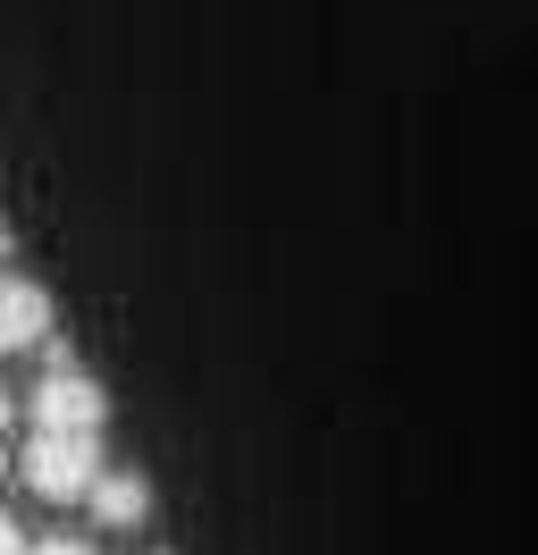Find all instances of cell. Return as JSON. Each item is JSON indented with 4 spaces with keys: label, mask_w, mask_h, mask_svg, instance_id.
I'll use <instances>...</instances> for the list:
<instances>
[{
    "label": "cell",
    "mask_w": 538,
    "mask_h": 555,
    "mask_svg": "<svg viewBox=\"0 0 538 555\" xmlns=\"http://www.w3.org/2000/svg\"><path fill=\"white\" fill-rule=\"evenodd\" d=\"M26 488L42 505H76V496H93L101 488V438H60V429H34L26 447Z\"/></svg>",
    "instance_id": "1"
},
{
    "label": "cell",
    "mask_w": 538,
    "mask_h": 555,
    "mask_svg": "<svg viewBox=\"0 0 538 555\" xmlns=\"http://www.w3.org/2000/svg\"><path fill=\"white\" fill-rule=\"evenodd\" d=\"M101 413H110L101 379H85V371H76V353L51 346V371H42V387H34V429H60V438H101Z\"/></svg>",
    "instance_id": "2"
},
{
    "label": "cell",
    "mask_w": 538,
    "mask_h": 555,
    "mask_svg": "<svg viewBox=\"0 0 538 555\" xmlns=\"http://www.w3.org/2000/svg\"><path fill=\"white\" fill-rule=\"evenodd\" d=\"M51 337V295L34 286V278L0 270V353H26Z\"/></svg>",
    "instance_id": "3"
},
{
    "label": "cell",
    "mask_w": 538,
    "mask_h": 555,
    "mask_svg": "<svg viewBox=\"0 0 538 555\" xmlns=\"http://www.w3.org/2000/svg\"><path fill=\"white\" fill-rule=\"evenodd\" d=\"M85 505H93L110 530H134V521L152 514V480H143V472H101V488L85 496Z\"/></svg>",
    "instance_id": "4"
},
{
    "label": "cell",
    "mask_w": 538,
    "mask_h": 555,
    "mask_svg": "<svg viewBox=\"0 0 538 555\" xmlns=\"http://www.w3.org/2000/svg\"><path fill=\"white\" fill-rule=\"evenodd\" d=\"M26 555H93V547H85V539H34Z\"/></svg>",
    "instance_id": "5"
},
{
    "label": "cell",
    "mask_w": 538,
    "mask_h": 555,
    "mask_svg": "<svg viewBox=\"0 0 538 555\" xmlns=\"http://www.w3.org/2000/svg\"><path fill=\"white\" fill-rule=\"evenodd\" d=\"M0 555H26V539H17V521L0 514Z\"/></svg>",
    "instance_id": "6"
},
{
    "label": "cell",
    "mask_w": 538,
    "mask_h": 555,
    "mask_svg": "<svg viewBox=\"0 0 538 555\" xmlns=\"http://www.w3.org/2000/svg\"><path fill=\"white\" fill-rule=\"evenodd\" d=\"M9 421H17V404H9V396H0V429H9Z\"/></svg>",
    "instance_id": "7"
}]
</instances>
